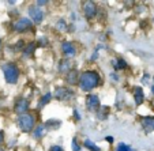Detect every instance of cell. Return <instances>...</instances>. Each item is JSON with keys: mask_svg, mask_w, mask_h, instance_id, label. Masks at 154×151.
I'll return each mask as SVG.
<instances>
[{"mask_svg": "<svg viewBox=\"0 0 154 151\" xmlns=\"http://www.w3.org/2000/svg\"><path fill=\"white\" fill-rule=\"evenodd\" d=\"M78 84L82 91L89 93V91H91L93 89L98 87L101 84V78H100V75L96 71H85L81 75V78H79Z\"/></svg>", "mask_w": 154, "mask_h": 151, "instance_id": "cell-1", "label": "cell"}, {"mask_svg": "<svg viewBox=\"0 0 154 151\" xmlns=\"http://www.w3.org/2000/svg\"><path fill=\"white\" fill-rule=\"evenodd\" d=\"M3 72H4V78L6 82L8 84H15L19 79V70L15 64L10 63V64H4L3 65Z\"/></svg>", "mask_w": 154, "mask_h": 151, "instance_id": "cell-2", "label": "cell"}, {"mask_svg": "<svg viewBox=\"0 0 154 151\" xmlns=\"http://www.w3.org/2000/svg\"><path fill=\"white\" fill-rule=\"evenodd\" d=\"M18 127L20 128V131L23 132H30L34 128V122H35V119L33 114L30 113H25L22 116L18 117Z\"/></svg>", "mask_w": 154, "mask_h": 151, "instance_id": "cell-3", "label": "cell"}, {"mask_svg": "<svg viewBox=\"0 0 154 151\" xmlns=\"http://www.w3.org/2000/svg\"><path fill=\"white\" fill-rule=\"evenodd\" d=\"M29 18L33 23H41L44 19V11L37 6H30L29 7Z\"/></svg>", "mask_w": 154, "mask_h": 151, "instance_id": "cell-4", "label": "cell"}, {"mask_svg": "<svg viewBox=\"0 0 154 151\" xmlns=\"http://www.w3.org/2000/svg\"><path fill=\"white\" fill-rule=\"evenodd\" d=\"M32 27H33V22L29 18H19L18 20H15L14 23V30L18 33L26 32V30L32 29Z\"/></svg>", "mask_w": 154, "mask_h": 151, "instance_id": "cell-5", "label": "cell"}, {"mask_svg": "<svg viewBox=\"0 0 154 151\" xmlns=\"http://www.w3.org/2000/svg\"><path fill=\"white\" fill-rule=\"evenodd\" d=\"M86 107L87 110L96 112L97 109L101 107V102H100V97L97 94H89L86 97Z\"/></svg>", "mask_w": 154, "mask_h": 151, "instance_id": "cell-6", "label": "cell"}, {"mask_svg": "<svg viewBox=\"0 0 154 151\" xmlns=\"http://www.w3.org/2000/svg\"><path fill=\"white\" fill-rule=\"evenodd\" d=\"M97 11H98V8H97V6H96V3H94V2H86V3H85L83 12H85V17H86L87 19L96 18Z\"/></svg>", "mask_w": 154, "mask_h": 151, "instance_id": "cell-7", "label": "cell"}, {"mask_svg": "<svg viewBox=\"0 0 154 151\" xmlns=\"http://www.w3.org/2000/svg\"><path fill=\"white\" fill-rule=\"evenodd\" d=\"M74 95V93L71 90H68L67 87H57L55 91V97L59 101H67Z\"/></svg>", "mask_w": 154, "mask_h": 151, "instance_id": "cell-8", "label": "cell"}, {"mask_svg": "<svg viewBox=\"0 0 154 151\" xmlns=\"http://www.w3.org/2000/svg\"><path fill=\"white\" fill-rule=\"evenodd\" d=\"M15 113L19 114V116H22V114L27 113V110H29V101L25 98H20L17 101V104H15Z\"/></svg>", "mask_w": 154, "mask_h": 151, "instance_id": "cell-9", "label": "cell"}, {"mask_svg": "<svg viewBox=\"0 0 154 151\" xmlns=\"http://www.w3.org/2000/svg\"><path fill=\"white\" fill-rule=\"evenodd\" d=\"M61 52L67 56V57H70V56H75L76 55V48L72 42H70V41H64L63 44H61Z\"/></svg>", "mask_w": 154, "mask_h": 151, "instance_id": "cell-10", "label": "cell"}, {"mask_svg": "<svg viewBox=\"0 0 154 151\" xmlns=\"http://www.w3.org/2000/svg\"><path fill=\"white\" fill-rule=\"evenodd\" d=\"M78 71L75 70H71L70 72H67V78H66V80H67V83L70 84V86H75V84H78Z\"/></svg>", "mask_w": 154, "mask_h": 151, "instance_id": "cell-11", "label": "cell"}, {"mask_svg": "<svg viewBox=\"0 0 154 151\" xmlns=\"http://www.w3.org/2000/svg\"><path fill=\"white\" fill-rule=\"evenodd\" d=\"M134 99L137 105H142L145 101V94H143L142 87H134Z\"/></svg>", "mask_w": 154, "mask_h": 151, "instance_id": "cell-12", "label": "cell"}, {"mask_svg": "<svg viewBox=\"0 0 154 151\" xmlns=\"http://www.w3.org/2000/svg\"><path fill=\"white\" fill-rule=\"evenodd\" d=\"M142 127L147 132L154 131V117H143L142 119Z\"/></svg>", "mask_w": 154, "mask_h": 151, "instance_id": "cell-13", "label": "cell"}, {"mask_svg": "<svg viewBox=\"0 0 154 151\" xmlns=\"http://www.w3.org/2000/svg\"><path fill=\"white\" fill-rule=\"evenodd\" d=\"M59 71L61 74H67L71 71V61L68 59H64V60H60V64H59Z\"/></svg>", "mask_w": 154, "mask_h": 151, "instance_id": "cell-14", "label": "cell"}, {"mask_svg": "<svg viewBox=\"0 0 154 151\" xmlns=\"http://www.w3.org/2000/svg\"><path fill=\"white\" fill-rule=\"evenodd\" d=\"M45 132H47V128H45V125H38V127H35L33 135H34L35 139H41V137L45 135Z\"/></svg>", "mask_w": 154, "mask_h": 151, "instance_id": "cell-15", "label": "cell"}, {"mask_svg": "<svg viewBox=\"0 0 154 151\" xmlns=\"http://www.w3.org/2000/svg\"><path fill=\"white\" fill-rule=\"evenodd\" d=\"M112 65L115 67V70H124V68H127V63H125L123 59L113 60V61H112Z\"/></svg>", "mask_w": 154, "mask_h": 151, "instance_id": "cell-16", "label": "cell"}, {"mask_svg": "<svg viewBox=\"0 0 154 151\" xmlns=\"http://www.w3.org/2000/svg\"><path fill=\"white\" fill-rule=\"evenodd\" d=\"M51 98H52V94H51V93H47L45 95H42L40 98V101H38V107H44L45 105L48 104V102L51 101Z\"/></svg>", "mask_w": 154, "mask_h": 151, "instance_id": "cell-17", "label": "cell"}, {"mask_svg": "<svg viewBox=\"0 0 154 151\" xmlns=\"http://www.w3.org/2000/svg\"><path fill=\"white\" fill-rule=\"evenodd\" d=\"M83 144H85V147H86L87 150H90V151H100V147L94 142H91L90 139H86Z\"/></svg>", "mask_w": 154, "mask_h": 151, "instance_id": "cell-18", "label": "cell"}, {"mask_svg": "<svg viewBox=\"0 0 154 151\" xmlns=\"http://www.w3.org/2000/svg\"><path fill=\"white\" fill-rule=\"evenodd\" d=\"M34 48H35V45H34V42H32V44H29L26 48H25V56H29V55H32L33 53V50H34Z\"/></svg>", "mask_w": 154, "mask_h": 151, "instance_id": "cell-19", "label": "cell"}, {"mask_svg": "<svg viewBox=\"0 0 154 151\" xmlns=\"http://www.w3.org/2000/svg\"><path fill=\"white\" fill-rule=\"evenodd\" d=\"M56 27H57L60 32H64V30H67V23H66L63 19H60L57 23H56Z\"/></svg>", "mask_w": 154, "mask_h": 151, "instance_id": "cell-20", "label": "cell"}, {"mask_svg": "<svg viewBox=\"0 0 154 151\" xmlns=\"http://www.w3.org/2000/svg\"><path fill=\"white\" fill-rule=\"evenodd\" d=\"M117 151H134V150H132V148H131L128 144H124V143H120V144L117 146Z\"/></svg>", "mask_w": 154, "mask_h": 151, "instance_id": "cell-21", "label": "cell"}, {"mask_svg": "<svg viewBox=\"0 0 154 151\" xmlns=\"http://www.w3.org/2000/svg\"><path fill=\"white\" fill-rule=\"evenodd\" d=\"M71 147H72V151H81V146H79V143L76 142V139H72Z\"/></svg>", "mask_w": 154, "mask_h": 151, "instance_id": "cell-22", "label": "cell"}, {"mask_svg": "<svg viewBox=\"0 0 154 151\" xmlns=\"http://www.w3.org/2000/svg\"><path fill=\"white\" fill-rule=\"evenodd\" d=\"M25 44H23V40H19L17 42V45H15V50H20V48H23Z\"/></svg>", "mask_w": 154, "mask_h": 151, "instance_id": "cell-23", "label": "cell"}, {"mask_svg": "<svg viewBox=\"0 0 154 151\" xmlns=\"http://www.w3.org/2000/svg\"><path fill=\"white\" fill-rule=\"evenodd\" d=\"M48 44V41H47V38H40V41H38V45L40 47H44V45H47Z\"/></svg>", "mask_w": 154, "mask_h": 151, "instance_id": "cell-24", "label": "cell"}, {"mask_svg": "<svg viewBox=\"0 0 154 151\" xmlns=\"http://www.w3.org/2000/svg\"><path fill=\"white\" fill-rule=\"evenodd\" d=\"M49 151H64V150L60 147V146H52V147L49 148Z\"/></svg>", "mask_w": 154, "mask_h": 151, "instance_id": "cell-25", "label": "cell"}, {"mask_svg": "<svg viewBox=\"0 0 154 151\" xmlns=\"http://www.w3.org/2000/svg\"><path fill=\"white\" fill-rule=\"evenodd\" d=\"M47 4H48V2H47V0H38V2H37V4H35V6H47Z\"/></svg>", "mask_w": 154, "mask_h": 151, "instance_id": "cell-26", "label": "cell"}, {"mask_svg": "<svg viewBox=\"0 0 154 151\" xmlns=\"http://www.w3.org/2000/svg\"><path fill=\"white\" fill-rule=\"evenodd\" d=\"M74 116H75L76 120H81V116H79V112L78 110H74Z\"/></svg>", "mask_w": 154, "mask_h": 151, "instance_id": "cell-27", "label": "cell"}, {"mask_svg": "<svg viewBox=\"0 0 154 151\" xmlns=\"http://www.w3.org/2000/svg\"><path fill=\"white\" fill-rule=\"evenodd\" d=\"M3 140H4V134L3 131H0V143H3Z\"/></svg>", "mask_w": 154, "mask_h": 151, "instance_id": "cell-28", "label": "cell"}, {"mask_svg": "<svg viewBox=\"0 0 154 151\" xmlns=\"http://www.w3.org/2000/svg\"><path fill=\"white\" fill-rule=\"evenodd\" d=\"M105 139H106V142H109V143H113V137H112V136H106V137H105Z\"/></svg>", "mask_w": 154, "mask_h": 151, "instance_id": "cell-29", "label": "cell"}, {"mask_svg": "<svg viewBox=\"0 0 154 151\" xmlns=\"http://www.w3.org/2000/svg\"><path fill=\"white\" fill-rule=\"evenodd\" d=\"M0 50H2V40H0Z\"/></svg>", "mask_w": 154, "mask_h": 151, "instance_id": "cell-30", "label": "cell"}, {"mask_svg": "<svg viewBox=\"0 0 154 151\" xmlns=\"http://www.w3.org/2000/svg\"><path fill=\"white\" fill-rule=\"evenodd\" d=\"M151 91H153V93H154V86H153V87H151Z\"/></svg>", "mask_w": 154, "mask_h": 151, "instance_id": "cell-31", "label": "cell"}, {"mask_svg": "<svg viewBox=\"0 0 154 151\" xmlns=\"http://www.w3.org/2000/svg\"><path fill=\"white\" fill-rule=\"evenodd\" d=\"M0 151H2V148H0Z\"/></svg>", "mask_w": 154, "mask_h": 151, "instance_id": "cell-32", "label": "cell"}]
</instances>
